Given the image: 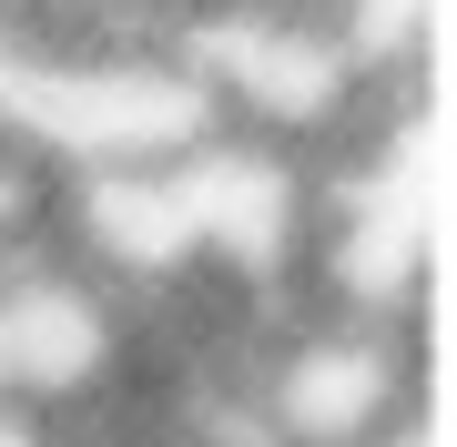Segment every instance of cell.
<instances>
[{"label":"cell","instance_id":"1","mask_svg":"<svg viewBox=\"0 0 457 447\" xmlns=\"http://www.w3.org/2000/svg\"><path fill=\"white\" fill-rule=\"evenodd\" d=\"M62 203H71V173L0 112V275L62 254Z\"/></svg>","mask_w":457,"mask_h":447}]
</instances>
